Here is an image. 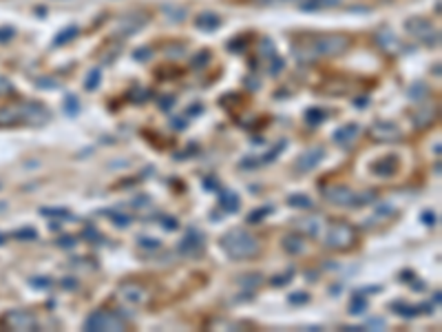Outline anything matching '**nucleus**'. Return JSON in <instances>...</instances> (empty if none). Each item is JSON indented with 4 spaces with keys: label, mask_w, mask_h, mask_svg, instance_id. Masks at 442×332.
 <instances>
[{
    "label": "nucleus",
    "mask_w": 442,
    "mask_h": 332,
    "mask_svg": "<svg viewBox=\"0 0 442 332\" xmlns=\"http://www.w3.org/2000/svg\"><path fill=\"white\" fill-rule=\"evenodd\" d=\"M303 42L294 47L298 60H316V58H334L349 49L351 38L345 33H305Z\"/></svg>",
    "instance_id": "1"
},
{
    "label": "nucleus",
    "mask_w": 442,
    "mask_h": 332,
    "mask_svg": "<svg viewBox=\"0 0 442 332\" xmlns=\"http://www.w3.org/2000/svg\"><path fill=\"white\" fill-rule=\"evenodd\" d=\"M51 113L45 104L36 100H22L0 107V129H13V126H45Z\"/></svg>",
    "instance_id": "2"
},
{
    "label": "nucleus",
    "mask_w": 442,
    "mask_h": 332,
    "mask_svg": "<svg viewBox=\"0 0 442 332\" xmlns=\"http://www.w3.org/2000/svg\"><path fill=\"white\" fill-rule=\"evenodd\" d=\"M219 246L228 257L237 259V262H239V259H252L261 250L259 239L246 228H230L228 232H223L219 239Z\"/></svg>",
    "instance_id": "3"
},
{
    "label": "nucleus",
    "mask_w": 442,
    "mask_h": 332,
    "mask_svg": "<svg viewBox=\"0 0 442 332\" xmlns=\"http://www.w3.org/2000/svg\"><path fill=\"white\" fill-rule=\"evenodd\" d=\"M356 239H358V232L351 224L347 221H334V224L327 228V235H325V246L330 250H351L356 246Z\"/></svg>",
    "instance_id": "4"
},
{
    "label": "nucleus",
    "mask_w": 442,
    "mask_h": 332,
    "mask_svg": "<svg viewBox=\"0 0 442 332\" xmlns=\"http://www.w3.org/2000/svg\"><path fill=\"white\" fill-rule=\"evenodd\" d=\"M405 29H407L409 36H413L418 42H422V45H427V47H438L440 45L438 27H434L427 18H422V16L409 18V20L405 22Z\"/></svg>",
    "instance_id": "5"
},
{
    "label": "nucleus",
    "mask_w": 442,
    "mask_h": 332,
    "mask_svg": "<svg viewBox=\"0 0 442 332\" xmlns=\"http://www.w3.org/2000/svg\"><path fill=\"white\" fill-rule=\"evenodd\" d=\"M84 330H89V332H95V330H102V332L126 330V321L122 319L117 312L95 310L87 317V321H84Z\"/></svg>",
    "instance_id": "6"
},
{
    "label": "nucleus",
    "mask_w": 442,
    "mask_h": 332,
    "mask_svg": "<svg viewBox=\"0 0 442 332\" xmlns=\"http://www.w3.org/2000/svg\"><path fill=\"white\" fill-rule=\"evenodd\" d=\"M369 137H372L374 142H396V140H400L402 137V133H400V129H398L393 122H387V120H383V122H374L372 124V129H369Z\"/></svg>",
    "instance_id": "7"
},
{
    "label": "nucleus",
    "mask_w": 442,
    "mask_h": 332,
    "mask_svg": "<svg viewBox=\"0 0 442 332\" xmlns=\"http://www.w3.org/2000/svg\"><path fill=\"white\" fill-rule=\"evenodd\" d=\"M323 158H325V149H323V146L307 149V151H303V153L296 158V162H294V168H296L298 173H307V170L316 168V166L323 162Z\"/></svg>",
    "instance_id": "8"
},
{
    "label": "nucleus",
    "mask_w": 442,
    "mask_h": 332,
    "mask_svg": "<svg viewBox=\"0 0 442 332\" xmlns=\"http://www.w3.org/2000/svg\"><path fill=\"white\" fill-rule=\"evenodd\" d=\"M323 197L336 206H354L356 208V193L349 186H330L323 191Z\"/></svg>",
    "instance_id": "9"
},
{
    "label": "nucleus",
    "mask_w": 442,
    "mask_h": 332,
    "mask_svg": "<svg viewBox=\"0 0 442 332\" xmlns=\"http://www.w3.org/2000/svg\"><path fill=\"white\" fill-rule=\"evenodd\" d=\"M7 326L11 330H38V319L31 312H22V310H13L7 312Z\"/></svg>",
    "instance_id": "10"
},
{
    "label": "nucleus",
    "mask_w": 442,
    "mask_h": 332,
    "mask_svg": "<svg viewBox=\"0 0 442 332\" xmlns=\"http://www.w3.org/2000/svg\"><path fill=\"white\" fill-rule=\"evenodd\" d=\"M120 295L124 297L128 303H133V306L146 303V299H148V292H146L144 288H142L140 283H135V281H124V283H120Z\"/></svg>",
    "instance_id": "11"
},
{
    "label": "nucleus",
    "mask_w": 442,
    "mask_h": 332,
    "mask_svg": "<svg viewBox=\"0 0 442 332\" xmlns=\"http://www.w3.org/2000/svg\"><path fill=\"white\" fill-rule=\"evenodd\" d=\"M203 248V235H199L195 228L188 230V235L182 239V244H179V250H182L184 255H188V257H195V255H199Z\"/></svg>",
    "instance_id": "12"
},
{
    "label": "nucleus",
    "mask_w": 442,
    "mask_h": 332,
    "mask_svg": "<svg viewBox=\"0 0 442 332\" xmlns=\"http://www.w3.org/2000/svg\"><path fill=\"white\" fill-rule=\"evenodd\" d=\"M146 22H148V16H146V13H128V16L120 18V22H117V31L120 33H135V31H140Z\"/></svg>",
    "instance_id": "13"
},
{
    "label": "nucleus",
    "mask_w": 442,
    "mask_h": 332,
    "mask_svg": "<svg viewBox=\"0 0 442 332\" xmlns=\"http://www.w3.org/2000/svg\"><path fill=\"white\" fill-rule=\"evenodd\" d=\"M358 135H360V126H358V124H354V122H347L345 126H341V129H336V131H334L332 140H334L339 146H349Z\"/></svg>",
    "instance_id": "14"
},
{
    "label": "nucleus",
    "mask_w": 442,
    "mask_h": 332,
    "mask_svg": "<svg viewBox=\"0 0 442 332\" xmlns=\"http://www.w3.org/2000/svg\"><path fill=\"white\" fill-rule=\"evenodd\" d=\"M398 166H400L398 155H385V158H380L372 164V170L376 175H380V177H392V175L398 170Z\"/></svg>",
    "instance_id": "15"
},
{
    "label": "nucleus",
    "mask_w": 442,
    "mask_h": 332,
    "mask_svg": "<svg viewBox=\"0 0 442 332\" xmlns=\"http://www.w3.org/2000/svg\"><path fill=\"white\" fill-rule=\"evenodd\" d=\"M292 224H294V230L296 232H301V235H305V237H314V235H318V230H321V217H316V215L298 217Z\"/></svg>",
    "instance_id": "16"
},
{
    "label": "nucleus",
    "mask_w": 442,
    "mask_h": 332,
    "mask_svg": "<svg viewBox=\"0 0 442 332\" xmlns=\"http://www.w3.org/2000/svg\"><path fill=\"white\" fill-rule=\"evenodd\" d=\"M376 40H378V45L383 47L385 51H389V54H396L398 49H400V42H398V38L393 36L389 29H380L378 33H376Z\"/></svg>",
    "instance_id": "17"
},
{
    "label": "nucleus",
    "mask_w": 442,
    "mask_h": 332,
    "mask_svg": "<svg viewBox=\"0 0 442 332\" xmlns=\"http://www.w3.org/2000/svg\"><path fill=\"white\" fill-rule=\"evenodd\" d=\"M219 204H221V208L226 213H237L239 211V195H235L232 191H228V188H223L221 191V195H219Z\"/></svg>",
    "instance_id": "18"
},
{
    "label": "nucleus",
    "mask_w": 442,
    "mask_h": 332,
    "mask_svg": "<svg viewBox=\"0 0 442 332\" xmlns=\"http://www.w3.org/2000/svg\"><path fill=\"white\" fill-rule=\"evenodd\" d=\"M283 248H285V253H290V255H301L303 250H305V241H303V237H298V235H285L283 237Z\"/></svg>",
    "instance_id": "19"
},
{
    "label": "nucleus",
    "mask_w": 442,
    "mask_h": 332,
    "mask_svg": "<svg viewBox=\"0 0 442 332\" xmlns=\"http://www.w3.org/2000/svg\"><path fill=\"white\" fill-rule=\"evenodd\" d=\"M221 25V18L212 11H203L201 16H197V27L199 29H206V31H215L217 27Z\"/></svg>",
    "instance_id": "20"
},
{
    "label": "nucleus",
    "mask_w": 442,
    "mask_h": 332,
    "mask_svg": "<svg viewBox=\"0 0 442 332\" xmlns=\"http://www.w3.org/2000/svg\"><path fill=\"white\" fill-rule=\"evenodd\" d=\"M436 111H434V107H425V109H420V111L416 113V117H413V124H416V129H425V126H429L431 122L436 120Z\"/></svg>",
    "instance_id": "21"
},
{
    "label": "nucleus",
    "mask_w": 442,
    "mask_h": 332,
    "mask_svg": "<svg viewBox=\"0 0 442 332\" xmlns=\"http://www.w3.org/2000/svg\"><path fill=\"white\" fill-rule=\"evenodd\" d=\"M392 310H396L400 317H405V319H411V317H416L418 312H420V308L416 306H407L405 301H393L392 303Z\"/></svg>",
    "instance_id": "22"
},
{
    "label": "nucleus",
    "mask_w": 442,
    "mask_h": 332,
    "mask_svg": "<svg viewBox=\"0 0 442 332\" xmlns=\"http://www.w3.org/2000/svg\"><path fill=\"white\" fill-rule=\"evenodd\" d=\"M339 0H301V7L305 9V11H316V9H323V7H332V4H336Z\"/></svg>",
    "instance_id": "23"
},
{
    "label": "nucleus",
    "mask_w": 442,
    "mask_h": 332,
    "mask_svg": "<svg viewBox=\"0 0 442 332\" xmlns=\"http://www.w3.org/2000/svg\"><path fill=\"white\" fill-rule=\"evenodd\" d=\"M365 310H367V301H365L363 292H356V295L351 297V303H349V312H351V315H363Z\"/></svg>",
    "instance_id": "24"
},
{
    "label": "nucleus",
    "mask_w": 442,
    "mask_h": 332,
    "mask_svg": "<svg viewBox=\"0 0 442 332\" xmlns=\"http://www.w3.org/2000/svg\"><path fill=\"white\" fill-rule=\"evenodd\" d=\"M427 96H429V87H427L425 82H416L409 89V98L413 100V102H422Z\"/></svg>",
    "instance_id": "25"
},
{
    "label": "nucleus",
    "mask_w": 442,
    "mask_h": 332,
    "mask_svg": "<svg viewBox=\"0 0 442 332\" xmlns=\"http://www.w3.org/2000/svg\"><path fill=\"white\" fill-rule=\"evenodd\" d=\"M288 204L294 208H312L314 206V202H312L307 195H301V193H294V195L288 197Z\"/></svg>",
    "instance_id": "26"
},
{
    "label": "nucleus",
    "mask_w": 442,
    "mask_h": 332,
    "mask_svg": "<svg viewBox=\"0 0 442 332\" xmlns=\"http://www.w3.org/2000/svg\"><path fill=\"white\" fill-rule=\"evenodd\" d=\"M325 117H327V111H325V109H307V113H305L307 124H312V126L321 124V122L325 120Z\"/></svg>",
    "instance_id": "27"
},
{
    "label": "nucleus",
    "mask_w": 442,
    "mask_h": 332,
    "mask_svg": "<svg viewBox=\"0 0 442 332\" xmlns=\"http://www.w3.org/2000/svg\"><path fill=\"white\" fill-rule=\"evenodd\" d=\"M78 33H80L78 27L71 25V27H66L64 31H60L58 36H55V40H53V42H55V45H66V42H71L75 36H78Z\"/></svg>",
    "instance_id": "28"
},
{
    "label": "nucleus",
    "mask_w": 442,
    "mask_h": 332,
    "mask_svg": "<svg viewBox=\"0 0 442 332\" xmlns=\"http://www.w3.org/2000/svg\"><path fill=\"white\" fill-rule=\"evenodd\" d=\"M272 211H274L272 206H263V208H259V211H252L248 215V224H259V221H263Z\"/></svg>",
    "instance_id": "29"
},
{
    "label": "nucleus",
    "mask_w": 442,
    "mask_h": 332,
    "mask_svg": "<svg viewBox=\"0 0 442 332\" xmlns=\"http://www.w3.org/2000/svg\"><path fill=\"white\" fill-rule=\"evenodd\" d=\"M99 78H102V73H99V69H91V73H89V78H87V84H84V89H87V91H93V89H98Z\"/></svg>",
    "instance_id": "30"
},
{
    "label": "nucleus",
    "mask_w": 442,
    "mask_h": 332,
    "mask_svg": "<svg viewBox=\"0 0 442 332\" xmlns=\"http://www.w3.org/2000/svg\"><path fill=\"white\" fill-rule=\"evenodd\" d=\"M104 213H106V215H111V217H113V221H115L117 226H122V228H126V226L131 224V217H128V215H122L120 211H104Z\"/></svg>",
    "instance_id": "31"
},
{
    "label": "nucleus",
    "mask_w": 442,
    "mask_h": 332,
    "mask_svg": "<svg viewBox=\"0 0 442 332\" xmlns=\"http://www.w3.org/2000/svg\"><path fill=\"white\" fill-rule=\"evenodd\" d=\"M137 246H140V248H148V250H157L161 244H159V239H153V237H140Z\"/></svg>",
    "instance_id": "32"
},
{
    "label": "nucleus",
    "mask_w": 442,
    "mask_h": 332,
    "mask_svg": "<svg viewBox=\"0 0 442 332\" xmlns=\"http://www.w3.org/2000/svg\"><path fill=\"white\" fill-rule=\"evenodd\" d=\"M239 283L246 288H256L261 283V275H244V277L239 279Z\"/></svg>",
    "instance_id": "33"
},
{
    "label": "nucleus",
    "mask_w": 442,
    "mask_h": 332,
    "mask_svg": "<svg viewBox=\"0 0 442 332\" xmlns=\"http://www.w3.org/2000/svg\"><path fill=\"white\" fill-rule=\"evenodd\" d=\"M208 60H210V51H199V54L193 58V62H190V64H193V69H201V66L206 64Z\"/></svg>",
    "instance_id": "34"
},
{
    "label": "nucleus",
    "mask_w": 442,
    "mask_h": 332,
    "mask_svg": "<svg viewBox=\"0 0 442 332\" xmlns=\"http://www.w3.org/2000/svg\"><path fill=\"white\" fill-rule=\"evenodd\" d=\"M40 215H45V217H69L71 213L66 211V208H42Z\"/></svg>",
    "instance_id": "35"
},
{
    "label": "nucleus",
    "mask_w": 442,
    "mask_h": 332,
    "mask_svg": "<svg viewBox=\"0 0 442 332\" xmlns=\"http://www.w3.org/2000/svg\"><path fill=\"white\" fill-rule=\"evenodd\" d=\"M64 109H66V113H71V115H75V113L80 111V102H78V98L75 96H69L64 100Z\"/></svg>",
    "instance_id": "36"
},
{
    "label": "nucleus",
    "mask_w": 442,
    "mask_h": 332,
    "mask_svg": "<svg viewBox=\"0 0 442 332\" xmlns=\"http://www.w3.org/2000/svg\"><path fill=\"white\" fill-rule=\"evenodd\" d=\"M150 55H153V51H150V47H142V49H135L133 51V58L135 60H150Z\"/></svg>",
    "instance_id": "37"
},
{
    "label": "nucleus",
    "mask_w": 442,
    "mask_h": 332,
    "mask_svg": "<svg viewBox=\"0 0 442 332\" xmlns=\"http://www.w3.org/2000/svg\"><path fill=\"white\" fill-rule=\"evenodd\" d=\"M310 301V295H305V292H294V295H290V303H294V306H301V303H307Z\"/></svg>",
    "instance_id": "38"
},
{
    "label": "nucleus",
    "mask_w": 442,
    "mask_h": 332,
    "mask_svg": "<svg viewBox=\"0 0 442 332\" xmlns=\"http://www.w3.org/2000/svg\"><path fill=\"white\" fill-rule=\"evenodd\" d=\"M11 91H13L11 82H9L7 78H2V75H0V96H9Z\"/></svg>",
    "instance_id": "39"
},
{
    "label": "nucleus",
    "mask_w": 442,
    "mask_h": 332,
    "mask_svg": "<svg viewBox=\"0 0 442 332\" xmlns=\"http://www.w3.org/2000/svg\"><path fill=\"white\" fill-rule=\"evenodd\" d=\"M60 286H62L64 290H73V288H78V279H75V277H62Z\"/></svg>",
    "instance_id": "40"
},
{
    "label": "nucleus",
    "mask_w": 442,
    "mask_h": 332,
    "mask_svg": "<svg viewBox=\"0 0 442 332\" xmlns=\"http://www.w3.org/2000/svg\"><path fill=\"white\" fill-rule=\"evenodd\" d=\"M256 4H265V7H274V4H285V2H301V0H254Z\"/></svg>",
    "instance_id": "41"
},
{
    "label": "nucleus",
    "mask_w": 442,
    "mask_h": 332,
    "mask_svg": "<svg viewBox=\"0 0 442 332\" xmlns=\"http://www.w3.org/2000/svg\"><path fill=\"white\" fill-rule=\"evenodd\" d=\"M292 279V273H285V275H279V277L272 279V286H285V283Z\"/></svg>",
    "instance_id": "42"
},
{
    "label": "nucleus",
    "mask_w": 442,
    "mask_h": 332,
    "mask_svg": "<svg viewBox=\"0 0 442 332\" xmlns=\"http://www.w3.org/2000/svg\"><path fill=\"white\" fill-rule=\"evenodd\" d=\"M36 235H38V232L33 228H22V230L16 232V237H22V239H36Z\"/></svg>",
    "instance_id": "43"
},
{
    "label": "nucleus",
    "mask_w": 442,
    "mask_h": 332,
    "mask_svg": "<svg viewBox=\"0 0 442 332\" xmlns=\"http://www.w3.org/2000/svg\"><path fill=\"white\" fill-rule=\"evenodd\" d=\"M11 38H13V29H11V27H0V42L11 40Z\"/></svg>",
    "instance_id": "44"
},
{
    "label": "nucleus",
    "mask_w": 442,
    "mask_h": 332,
    "mask_svg": "<svg viewBox=\"0 0 442 332\" xmlns=\"http://www.w3.org/2000/svg\"><path fill=\"white\" fill-rule=\"evenodd\" d=\"M62 248H73L75 246V237H69V235H64V237H60V241H58Z\"/></svg>",
    "instance_id": "45"
},
{
    "label": "nucleus",
    "mask_w": 442,
    "mask_h": 332,
    "mask_svg": "<svg viewBox=\"0 0 442 332\" xmlns=\"http://www.w3.org/2000/svg\"><path fill=\"white\" fill-rule=\"evenodd\" d=\"M31 286H36V288H49L51 286V279H31Z\"/></svg>",
    "instance_id": "46"
},
{
    "label": "nucleus",
    "mask_w": 442,
    "mask_h": 332,
    "mask_svg": "<svg viewBox=\"0 0 442 332\" xmlns=\"http://www.w3.org/2000/svg\"><path fill=\"white\" fill-rule=\"evenodd\" d=\"M164 228L166 230H177V220H175V217H166V220H164Z\"/></svg>",
    "instance_id": "47"
},
{
    "label": "nucleus",
    "mask_w": 442,
    "mask_h": 332,
    "mask_svg": "<svg viewBox=\"0 0 442 332\" xmlns=\"http://www.w3.org/2000/svg\"><path fill=\"white\" fill-rule=\"evenodd\" d=\"M239 164H241V168H250V166L259 164V160H256V158H246V160H241Z\"/></svg>",
    "instance_id": "48"
},
{
    "label": "nucleus",
    "mask_w": 442,
    "mask_h": 332,
    "mask_svg": "<svg viewBox=\"0 0 442 332\" xmlns=\"http://www.w3.org/2000/svg\"><path fill=\"white\" fill-rule=\"evenodd\" d=\"M261 51H263V54H268V55H274V49H272V45H270L268 38L263 40V49H261Z\"/></svg>",
    "instance_id": "49"
},
{
    "label": "nucleus",
    "mask_w": 442,
    "mask_h": 332,
    "mask_svg": "<svg viewBox=\"0 0 442 332\" xmlns=\"http://www.w3.org/2000/svg\"><path fill=\"white\" fill-rule=\"evenodd\" d=\"M175 104V100L173 98H161V102H159V107L161 109H170Z\"/></svg>",
    "instance_id": "50"
},
{
    "label": "nucleus",
    "mask_w": 442,
    "mask_h": 332,
    "mask_svg": "<svg viewBox=\"0 0 442 332\" xmlns=\"http://www.w3.org/2000/svg\"><path fill=\"white\" fill-rule=\"evenodd\" d=\"M281 69H283V62H281V60H277V62H272V69H270V71H272V75H277V73H281Z\"/></svg>",
    "instance_id": "51"
},
{
    "label": "nucleus",
    "mask_w": 442,
    "mask_h": 332,
    "mask_svg": "<svg viewBox=\"0 0 442 332\" xmlns=\"http://www.w3.org/2000/svg\"><path fill=\"white\" fill-rule=\"evenodd\" d=\"M422 220H425L427 224L431 226V224H434V221H436V215H434V213H425V215H422Z\"/></svg>",
    "instance_id": "52"
},
{
    "label": "nucleus",
    "mask_w": 442,
    "mask_h": 332,
    "mask_svg": "<svg viewBox=\"0 0 442 332\" xmlns=\"http://www.w3.org/2000/svg\"><path fill=\"white\" fill-rule=\"evenodd\" d=\"M369 326H372V328H385V321L383 319H374Z\"/></svg>",
    "instance_id": "53"
},
{
    "label": "nucleus",
    "mask_w": 442,
    "mask_h": 332,
    "mask_svg": "<svg viewBox=\"0 0 442 332\" xmlns=\"http://www.w3.org/2000/svg\"><path fill=\"white\" fill-rule=\"evenodd\" d=\"M356 107H367V98H356Z\"/></svg>",
    "instance_id": "54"
},
{
    "label": "nucleus",
    "mask_w": 442,
    "mask_h": 332,
    "mask_svg": "<svg viewBox=\"0 0 442 332\" xmlns=\"http://www.w3.org/2000/svg\"><path fill=\"white\" fill-rule=\"evenodd\" d=\"M173 124L177 126V129H182V126H186V122H184V120H173Z\"/></svg>",
    "instance_id": "55"
}]
</instances>
